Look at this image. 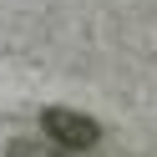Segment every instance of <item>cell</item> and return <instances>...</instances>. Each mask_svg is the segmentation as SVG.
<instances>
[{"label": "cell", "instance_id": "cell-2", "mask_svg": "<svg viewBox=\"0 0 157 157\" xmlns=\"http://www.w3.org/2000/svg\"><path fill=\"white\" fill-rule=\"evenodd\" d=\"M61 152H66V147H56L51 137H15L5 157H61Z\"/></svg>", "mask_w": 157, "mask_h": 157}, {"label": "cell", "instance_id": "cell-1", "mask_svg": "<svg viewBox=\"0 0 157 157\" xmlns=\"http://www.w3.org/2000/svg\"><path fill=\"white\" fill-rule=\"evenodd\" d=\"M41 132L51 137L56 147H66V152H86V147H96L101 127H96L86 112H71V106H46V112H41Z\"/></svg>", "mask_w": 157, "mask_h": 157}]
</instances>
